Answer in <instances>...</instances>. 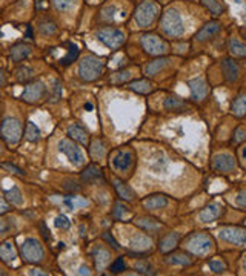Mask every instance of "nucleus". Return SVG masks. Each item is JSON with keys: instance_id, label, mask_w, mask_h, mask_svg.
<instances>
[{"instance_id": "nucleus-18", "label": "nucleus", "mask_w": 246, "mask_h": 276, "mask_svg": "<svg viewBox=\"0 0 246 276\" xmlns=\"http://www.w3.org/2000/svg\"><path fill=\"white\" fill-rule=\"evenodd\" d=\"M36 69L31 66V65H17V68L14 69L13 76L16 79L17 83H22V85H27L33 80H36Z\"/></svg>"}, {"instance_id": "nucleus-7", "label": "nucleus", "mask_w": 246, "mask_h": 276, "mask_svg": "<svg viewBox=\"0 0 246 276\" xmlns=\"http://www.w3.org/2000/svg\"><path fill=\"white\" fill-rule=\"evenodd\" d=\"M212 247H214V241L208 233H202V232L192 233L185 239V248L197 256H203L209 253Z\"/></svg>"}, {"instance_id": "nucleus-31", "label": "nucleus", "mask_w": 246, "mask_h": 276, "mask_svg": "<svg viewBox=\"0 0 246 276\" xmlns=\"http://www.w3.org/2000/svg\"><path fill=\"white\" fill-rule=\"evenodd\" d=\"M63 97V85L59 79L53 80L51 86H50V97H48V102L50 103H57L60 102Z\"/></svg>"}, {"instance_id": "nucleus-33", "label": "nucleus", "mask_w": 246, "mask_h": 276, "mask_svg": "<svg viewBox=\"0 0 246 276\" xmlns=\"http://www.w3.org/2000/svg\"><path fill=\"white\" fill-rule=\"evenodd\" d=\"M79 57V48L73 43L68 45V49H66V54L63 57H60V65L62 66H70L71 63H74Z\"/></svg>"}, {"instance_id": "nucleus-40", "label": "nucleus", "mask_w": 246, "mask_h": 276, "mask_svg": "<svg viewBox=\"0 0 246 276\" xmlns=\"http://www.w3.org/2000/svg\"><path fill=\"white\" fill-rule=\"evenodd\" d=\"M79 0H53V5L56 8V11L59 13H68L73 8H76Z\"/></svg>"}, {"instance_id": "nucleus-29", "label": "nucleus", "mask_w": 246, "mask_h": 276, "mask_svg": "<svg viewBox=\"0 0 246 276\" xmlns=\"http://www.w3.org/2000/svg\"><path fill=\"white\" fill-rule=\"evenodd\" d=\"M178 239H180V235L178 233H168L166 236H163L159 242V250L163 252V253H168L171 252L177 244H178Z\"/></svg>"}, {"instance_id": "nucleus-61", "label": "nucleus", "mask_w": 246, "mask_h": 276, "mask_svg": "<svg viewBox=\"0 0 246 276\" xmlns=\"http://www.w3.org/2000/svg\"><path fill=\"white\" fill-rule=\"evenodd\" d=\"M243 157H244V158H246V147H244V149H243Z\"/></svg>"}, {"instance_id": "nucleus-56", "label": "nucleus", "mask_w": 246, "mask_h": 276, "mask_svg": "<svg viewBox=\"0 0 246 276\" xmlns=\"http://www.w3.org/2000/svg\"><path fill=\"white\" fill-rule=\"evenodd\" d=\"M8 85V74L4 68H0V89H4Z\"/></svg>"}, {"instance_id": "nucleus-57", "label": "nucleus", "mask_w": 246, "mask_h": 276, "mask_svg": "<svg viewBox=\"0 0 246 276\" xmlns=\"http://www.w3.org/2000/svg\"><path fill=\"white\" fill-rule=\"evenodd\" d=\"M235 143H240V141H243V140H246V131L244 129H241V128H238L237 131H235Z\"/></svg>"}, {"instance_id": "nucleus-24", "label": "nucleus", "mask_w": 246, "mask_h": 276, "mask_svg": "<svg viewBox=\"0 0 246 276\" xmlns=\"http://www.w3.org/2000/svg\"><path fill=\"white\" fill-rule=\"evenodd\" d=\"M220 30H221V25H220L218 22H209V23H206V25L195 34V40H197V42H205V40L214 37Z\"/></svg>"}, {"instance_id": "nucleus-22", "label": "nucleus", "mask_w": 246, "mask_h": 276, "mask_svg": "<svg viewBox=\"0 0 246 276\" xmlns=\"http://www.w3.org/2000/svg\"><path fill=\"white\" fill-rule=\"evenodd\" d=\"M220 215H221V206L217 203H212L198 213V219L202 222H211V221H215Z\"/></svg>"}, {"instance_id": "nucleus-1", "label": "nucleus", "mask_w": 246, "mask_h": 276, "mask_svg": "<svg viewBox=\"0 0 246 276\" xmlns=\"http://www.w3.org/2000/svg\"><path fill=\"white\" fill-rule=\"evenodd\" d=\"M47 242L40 238L28 236L19 245V253L24 262L30 265H42L47 262Z\"/></svg>"}, {"instance_id": "nucleus-19", "label": "nucleus", "mask_w": 246, "mask_h": 276, "mask_svg": "<svg viewBox=\"0 0 246 276\" xmlns=\"http://www.w3.org/2000/svg\"><path fill=\"white\" fill-rule=\"evenodd\" d=\"M68 137H71L74 141H77L79 144H82V146H88L90 144V134H88V131L82 126V124H79V123H71L70 126H68Z\"/></svg>"}, {"instance_id": "nucleus-39", "label": "nucleus", "mask_w": 246, "mask_h": 276, "mask_svg": "<svg viewBox=\"0 0 246 276\" xmlns=\"http://www.w3.org/2000/svg\"><path fill=\"white\" fill-rule=\"evenodd\" d=\"M229 53L234 57H246V45L237 39H231L229 40Z\"/></svg>"}, {"instance_id": "nucleus-12", "label": "nucleus", "mask_w": 246, "mask_h": 276, "mask_svg": "<svg viewBox=\"0 0 246 276\" xmlns=\"http://www.w3.org/2000/svg\"><path fill=\"white\" fill-rule=\"evenodd\" d=\"M80 181H82V184H88V186L106 184L105 175L97 164H86L83 167V170L80 172Z\"/></svg>"}, {"instance_id": "nucleus-25", "label": "nucleus", "mask_w": 246, "mask_h": 276, "mask_svg": "<svg viewBox=\"0 0 246 276\" xmlns=\"http://www.w3.org/2000/svg\"><path fill=\"white\" fill-rule=\"evenodd\" d=\"M221 72L228 82H234L238 77V65L232 59H225L221 62Z\"/></svg>"}, {"instance_id": "nucleus-2", "label": "nucleus", "mask_w": 246, "mask_h": 276, "mask_svg": "<svg viewBox=\"0 0 246 276\" xmlns=\"http://www.w3.org/2000/svg\"><path fill=\"white\" fill-rule=\"evenodd\" d=\"M103 71H105V60L94 54H86L79 60L77 76L83 83L97 82L102 77Z\"/></svg>"}, {"instance_id": "nucleus-11", "label": "nucleus", "mask_w": 246, "mask_h": 276, "mask_svg": "<svg viewBox=\"0 0 246 276\" xmlns=\"http://www.w3.org/2000/svg\"><path fill=\"white\" fill-rule=\"evenodd\" d=\"M91 256L94 261V268L97 273H103L111 265V250L105 244H97L91 248Z\"/></svg>"}, {"instance_id": "nucleus-46", "label": "nucleus", "mask_w": 246, "mask_h": 276, "mask_svg": "<svg viewBox=\"0 0 246 276\" xmlns=\"http://www.w3.org/2000/svg\"><path fill=\"white\" fill-rule=\"evenodd\" d=\"M202 4L209 10L211 14H214V16L223 14V7H221V4L217 2V0H202Z\"/></svg>"}, {"instance_id": "nucleus-48", "label": "nucleus", "mask_w": 246, "mask_h": 276, "mask_svg": "<svg viewBox=\"0 0 246 276\" xmlns=\"http://www.w3.org/2000/svg\"><path fill=\"white\" fill-rule=\"evenodd\" d=\"M125 267H126L125 259L120 256V258H117L114 262H111V265L108 267V270H109V273H122V271L125 270Z\"/></svg>"}, {"instance_id": "nucleus-49", "label": "nucleus", "mask_w": 246, "mask_h": 276, "mask_svg": "<svg viewBox=\"0 0 246 276\" xmlns=\"http://www.w3.org/2000/svg\"><path fill=\"white\" fill-rule=\"evenodd\" d=\"M114 16H116V7L114 5H108L102 10V14L100 17L105 20V22H113L114 20Z\"/></svg>"}, {"instance_id": "nucleus-45", "label": "nucleus", "mask_w": 246, "mask_h": 276, "mask_svg": "<svg viewBox=\"0 0 246 276\" xmlns=\"http://www.w3.org/2000/svg\"><path fill=\"white\" fill-rule=\"evenodd\" d=\"M0 167L7 169L8 172H11V173L16 175V177H20V178H25V177H27V172L22 170L19 166H16V164L11 163V161H2V163H0Z\"/></svg>"}, {"instance_id": "nucleus-26", "label": "nucleus", "mask_w": 246, "mask_h": 276, "mask_svg": "<svg viewBox=\"0 0 246 276\" xmlns=\"http://www.w3.org/2000/svg\"><path fill=\"white\" fill-rule=\"evenodd\" d=\"M113 186H114L117 195H119L122 199H125V201H132V199L136 198L134 190H132L128 184H125L123 181H120L119 178H113Z\"/></svg>"}, {"instance_id": "nucleus-34", "label": "nucleus", "mask_w": 246, "mask_h": 276, "mask_svg": "<svg viewBox=\"0 0 246 276\" xmlns=\"http://www.w3.org/2000/svg\"><path fill=\"white\" fill-rule=\"evenodd\" d=\"M169 63V59H166V57H160V59H155L154 62H151V63H148V66L145 68V72H146V76H155L160 69H163L166 65Z\"/></svg>"}, {"instance_id": "nucleus-62", "label": "nucleus", "mask_w": 246, "mask_h": 276, "mask_svg": "<svg viewBox=\"0 0 246 276\" xmlns=\"http://www.w3.org/2000/svg\"><path fill=\"white\" fill-rule=\"evenodd\" d=\"M244 225H246V219H244Z\"/></svg>"}, {"instance_id": "nucleus-37", "label": "nucleus", "mask_w": 246, "mask_h": 276, "mask_svg": "<svg viewBox=\"0 0 246 276\" xmlns=\"http://www.w3.org/2000/svg\"><path fill=\"white\" fill-rule=\"evenodd\" d=\"M128 88L139 94H148L152 91V83L148 80H136V82H131Z\"/></svg>"}, {"instance_id": "nucleus-59", "label": "nucleus", "mask_w": 246, "mask_h": 276, "mask_svg": "<svg viewBox=\"0 0 246 276\" xmlns=\"http://www.w3.org/2000/svg\"><path fill=\"white\" fill-rule=\"evenodd\" d=\"M243 267H244V270H246V256H244V261H243Z\"/></svg>"}, {"instance_id": "nucleus-50", "label": "nucleus", "mask_w": 246, "mask_h": 276, "mask_svg": "<svg viewBox=\"0 0 246 276\" xmlns=\"http://www.w3.org/2000/svg\"><path fill=\"white\" fill-rule=\"evenodd\" d=\"M134 268L139 270L140 273H145V274H152V273H154L151 264H148L146 261H139V262H136V264H134Z\"/></svg>"}, {"instance_id": "nucleus-21", "label": "nucleus", "mask_w": 246, "mask_h": 276, "mask_svg": "<svg viewBox=\"0 0 246 276\" xmlns=\"http://www.w3.org/2000/svg\"><path fill=\"white\" fill-rule=\"evenodd\" d=\"M4 195H5V198L11 207H22L25 204V196H24V192L19 186H13L11 189L5 190Z\"/></svg>"}, {"instance_id": "nucleus-35", "label": "nucleus", "mask_w": 246, "mask_h": 276, "mask_svg": "<svg viewBox=\"0 0 246 276\" xmlns=\"http://www.w3.org/2000/svg\"><path fill=\"white\" fill-rule=\"evenodd\" d=\"M139 227H142L143 230H146L148 233L151 232H157L162 229V224L159 221H154V219H149V218H137L134 221Z\"/></svg>"}, {"instance_id": "nucleus-60", "label": "nucleus", "mask_w": 246, "mask_h": 276, "mask_svg": "<svg viewBox=\"0 0 246 276\" xmlns=\"http://www.w3.org/2000/svg\"><path fill=\"white\" fill-rule=\"evenodd\" d=\"M241 33H243V39H244V40H246V33H244V31H243V30H241Z\"/></svg>"}, {"instance_id": "nucleus-41", "label": "nucleus", "mask_w": 246, "mask_h": 276, "mask_svg": "<svg viewBox=\"0 0 246 276\" xmlns=\"http://www.w3.org/2000/svg\"><path fill=\"white\" fill-rule=\"evenodd\" d=\"M113 216L117 218V219H126L128 216H131V210H129V207H126L125 204L116 203V204H114V209H113Z\"/></svg>"}, {"instance_id": "nucleus-52", "label": "nucleus", "mask_w": 246, "mask_h": 276, "mask_svg": "<svg viewBox=\"0 0 246 276\" xmlns=\"http://www.w3.org/2000/svg\"><path fill=\"white\" fill-rule=\"evenodd\" d=\"M10 210H11L10 203L7 201V198H5L4 192H0V213H8Z\"/></svg>"}, {"instance_id": "nucleus-13", "label": "nucleus", "mask_w": 246, "mask_h": 276, "mask_svg": "<svg viewBox=\"0 0 246 276\" xmlns=\"http://www.w3.org/2000/svg\"><path fill=\"white\" fill-rule=\"evenodd\" d=\"M19 255V247L16 245V239L13 236L0 241V261H4L7 265H11Z\"/></svg>"}, {"instance_id": "nucleus-63", "label": "nucleus", "mask_w": 246, "mask_h": 276, "mask_svg": "<svg viewBox=\"0 0 246 276\" xmlns=\"http://www.w3.org/2000/svg\"><path fill=\"white\" fill-rule=\"evenodd\" d=\"M162 2H166V0H162Z\"/></svg>"}, {"instance_id": "nucleus-30", "label": "nucleus", "mask_w": 246, "mask_h": 276, "mask_svg": "<svg viewBox=\"0 0 246 276\" xmlns=\"http://www.w3.org/2000/svg\"><path fill=\"white\" fill-rule=\"evenodd\" d=\"M24 138L28 143H37L42 138L40 129L37 128V124H34L33 121H27L25 124V131H24Z\"/></svg>"}, {"instance_id": "nucleus-17", "label": "nucleus", "mask_w": 246, "mask_h": 276, "mask_svg": "<svg viewBox=\"0 0 246 276\" xmlns=\"http://www.w3.org/2000/svg\"><path fill=\"white\" fill-rule=\"evenodd\" d=\"M31 54H33V45L27 43V42H19V43L11 46V49H10V60L14 65H20Z\"/></svg>"}, {"instance_id": "nucleus-55", "label": "nucleus", "mask_w": 246, "mask_h": 276, "mask_svg": "<svg viewBox=\"0 0 246 276\" xmlns=\"http://www.w3.org/2000/svg\"><path fill=\"white\" fill-rule=\"evenodd\" d=\"M102 236H103V239H106V242H108V244H111L114 248H120L119 242L113 238V235H109V232H103V235H102Z\"/></svg>"}, {"instance_id": "nucleus-36", "label": "nucleus", "mask_w": 246, "mask_h": 276, "mask_svg": "<svg viewBox=\"0 0 246 276\" xmlns=\"http://www.w3.org/2000/svg\"><path fill=\"white\" fill-rule=\"evenodd\" d=\"M163 106L166 111H185V109H188L186 102H183L182 98H177V97H168L165 100Z\"/></svg>"}, {"instance_id": "nucleus-4", "label": "nucleus", "mask_w": 246, "mask_h": 276, "mask_svg": "<svg viewBox=\"0 0 246 276\" xmlns=\"http://www.w3.org/2000/svg\"><path fill=\"white\" fill-rule=\"evenodd\" d=\"M0 137L10 147H16L24 138V123L13 115L4 117L0 121Z\"/></svg>"}, {"instance_id": "nucleus-47", "label": "nucleus", "mask_w": 246, "mask_h": 276, "mask_svg": "<svg viewBox=\"0 0 246 276\" xmlns=\"http://www.w3.org/2000/svg\"><path fill=\"white\" fill-rule=\"evenodd\" d=\"M131 247H132V248H136L137 252L145 250V248H148V247H149V239H148L145 235H137V236L132 239Z\"/></svg>"}, {"instance_id": "nucleus-58", "label": "nucleus", "mask_w": 246, "mask_h": 276, "mask_svg": "<svg viewBox=\"0 0 246 276\" xmlns=\"http://www.w3.org/2000/svg\"><path fill=\"white\" fill-rule=\"evenodd\" d=\"M7 146H8V144L4 141V138H2V137H0V157H2V155L7 152Z\"/></svg>"}, {"instance_id": "nucleus-32", "label": "nucleus", "mask_w": 246, "mask_h": 276, "mask_svg": "<svg viewBox=\"0 0 246 276\" xmlns=\"http://www.w3.org/2000/svg\"><path fill=\"white\" fill-rule=\"evenodd\" d=\"M231 111L235 117H244L246 115V94L238 95L231 106Z\"/></svg>"}, {"instance_id": "nucleus-10", "label": "nucleus", "mask_w": 246, "mask_h": 276, "mask_svg": "<svg viewBox=\"0 0 246 276\" xmlns=\"http://www.w3.org/2000/svg\"><path fill=\"white\" fill-rule=\"evenodd\" d=\"M132 164H134V154L128 149H119L114 150L113 155H109V166L117 173L129 172L132 169Z\"/></svg>"}, {"instance_id": "nucleus-14", "label": "nucleus", "mask_w": 246, "mask_h": 276, "mask_svg": "<svg viewBox=\"0 0 246 276\" xmlns=\"http://www.w3.org/2000/svg\"><path fill=\"white\" fill-rule=\"evenodd\" d=\"M142 46L143 49L151 56H162L168 51V45L163 39L154 34H146L142 37Z\"/></svg>"}, {"instance_id": "nucleus-53", "label": "nucleus", "mask_w": 246, "mask_h": 276, "mask_svg": "<svg viewBox=\"0 0 246 276\" xmlns=\"http://www.w3.org/2000/svg\"><path fill=\"white\" fill-rule=\"evenodd\" d=\"M235 203H237V206H238V207L246 209V189H244V190H241V192L237 195Z\"/></svg>"}, {"instance_id": "nucleus-28", "label": "nucleus", "mask_w": 246, "mask_h": 276, "mask_svg": "<svg viewBox=\"0 0 246 276\" xmlns=\"http://www.w3.org/2000/svg\"><path fill=\"white\" fill-rule=\"evenodd\" d=\"M142 204L148 210H157V209H162L168 204V198L165 195H151V196L145 198L142 201Z\"/></svg>"}, {"instance_id": "nucleus-27", "label": "nucleus", "mask_w": 246, "mask_h": 276, "mask_svg": "<svg viewBox=\"0 0 246 276\" xmlns=\"http://www.w3.org/2000/svg\"><path fill=\"white\" fill-rule=\"evenodd\" d=\"M189 89L195 100H203L208 94V86L203 79H194L189 82Z\"/></svg>"}, {"instance_id": "nucleus-38", "label": "nucleus", "mask_w": 246, "mask_h": 276, "mask_svg": "<svg viewBox=\"0 0 246 276\" xmlns=\"http://www.w3.org/2000/svg\"><path fill=\"white\" fill-rule=\"evenodd\" d=\"M88 146H90L91 157H93L94 160H102V158L105 157L106 149H105V144H103V141H102V140H94V141H93V143H90Z\"/></svg>"}, {"instance_id": "nucleus-5", "label": "nucleus", "mask_w": 246, "mask_h": 276, "mask_svg": "<svg viewBox=\"0 0 246 276\" xmlns=\"http://www.w3.org/2000/svg\"><path fill=\"white\" fill-rule=\"evenodd\" d=\"M50 97V86L43 80H33L25 85L24 92L20 94V100L27 105H40L48 102Z\"/></svg>"}, {"instance_id": "nucleus-42", "label": "nucleus", "mask_w": 246, "mask_h": 276, "mask_svg": "<svg viewBox=\"0 0 246 276\" xmlns=\"http://www.w3.org/2000/svg\"><path fill=\"white\" fill-rule=\"evenodd\" d=\"M166 262L172 264V265H189L191 259L185 253H174V255L166 258Z\"/></svg>"}, {"instance_id": "nucleus-15", "label": "nucleus", "mask_w": 246, "mask_h": 276, "mask_svg": "<svg viewBox=\"0 0 246 276\" xmlns=\"http://www.w3.org/2000/svg\"><path fill=\"white\" fill-rule=\"evenodd\" d=\"M218 236H220L223 241H228V242H231V244L240 245V244H244V242H246V229L226 225V227H221V229H220Z\"/></svg>"}, {"instance_id": "nucleus-44", "label": "nucleus", "mask_w": 246, "mask_h": 276, "mask_svg": "<svg viewBox=\"0 0 246 276\" xmlns=\"http://www.w3.org/2000/svg\"><path fill=\"white\" fill-rule=\"evenodd\" d=\"M54 225H56L59 230H62V232H66V230H70V229H71L73 222H71V219H70L66 215L60 213V215H57V216L54 218Z\"/></svg>"}, {"instance_id": "nucleus-20", "label": "nucleus", "mask_w": 246, "mask_h": 276, "mask_svg": "<svg viewBox=\"0 0 246 276\" xmlns=\"http://www.w3.org/2000/svg\"><path fill=\"white\" fill-rule=\"evenodd\" d=\"M16 219L8 213H0V241L13 235L16 230Z\"/></svg>"}, {"instance_id": "nucleus-8", "label": "nucleus", "mask_w": 246, "mask_h": 276, "mask_svg": "<svg viewBox=\"0 0 246 276\" xmlns=\"http://www.w3.org/2000/svg\"><path fill=\"white\" fill-rule=\"evenodd\" d=\"M96 37L109 49H119L125 42L123 31L114 27H100L96 31Z\"/></svg>"}, {"instance_id": "nucleus-51", "label": "nucleus", "mask_w": 246, "mask_h": 276, "mask_svg": "<svg viewBox=\"0 0 246 276\" xmlns=\"http://www.w3.org/2000/svg\"><path fill=\"white\" fill-rule=\"evenodd\" d=\"M208 265H209V268H211L214 273H221V271H225V270H226V264H225L223 261L211 259V261L208 262Z\"/></svg>"}, {"instance_id": "nucleus-9", "label": "nucleus", "mask_w": 246, "mask_h": 276, "mask_svg": "<svg viewBox=\"0 0 246 276\" xmlns=\"http://www.w3.org/2000/svg\"><path fill=\"white\" fill-rule=\"evenodd\" d=\"M157 16H159V5L155 2H152V0H145V2H142L137 7L136 14H134L137 25L142 28L152 25V22L155 20Z\"/></svg>"}, {"instance_id": "nucleus-6", "label": "nucleus", "mask_w": 246, "mask_h": 276, "mask_svg": "<svg viewBox=\"0 0 246 276\" xmlns=\"http://www.w3.org/2000/svg\"><path fill=\"white\" fill-rule=\"evenodd\" d=\"M160 28L168 37H182L185 34L183 19L177 10H166L160 19Z\"/></svg>"}, {"instance_id": "nucleus-54", "label": "nucleus", "mask_w": 246, "mask_h": 276, "mask_svg": "<svg viewBox=\"0 0 246 276\" xmlns=\"http://www.w3.org/2000/svg\"><path fill=\"white\" fill-rule=\"evenodd\" d=\"M28 274H40V276H48V274H51V271L50 270H45V268H40V267H37V265H34L30 271H27Z\"/></svg>"}, {"instance_id": "nucleus-43", "label": "nucleus", "mask_w": 246, "mask_h": 276, "mask_svg": "<svg viewBox=\"0 0 246 276\" xmlns=\"http://www.w3.org/2000/svg\"><path fill=\"white\" fill-rule=\"evenodd\" d=\"M131 69H123V71H120V72H116V74H113L111 77H109V82L113 83V85H122V83H125V82H128L129 79H131Z\"/></svg>"}, {"instance_id": "nucleus-23", "label": "nucleus", "mask_w": 246, "mask_h": 276, "mask_svg": "<svg viewBox=\"0 0 246 276\" xmlns=\"http://www.w3.org/2000/svg\"><path fill=\"white\" fill-rule=\"evenodd\" d=\"M37 31L39 34H42L43 37H53L59 33V28L56 25V22L50 17H43L39 20L37 23Z\"/></svg>"}, {"instance_id": "nucleus-3", "label": "nucleus", "mask_w": 246, "mask_h": 276, "mask_svg": "<svg viewBox=\"0 0 246 276\" xmlns=\"http://www.w3.org/2000/svg\"><path fill=\"white\" fill-rule=\"evenodd\" d=\"M59 152L68 160V163L74 169H83L86 166V157L77 141H74L71 137H62L57 143Z\"/></svg>"}, {"instance_id": "nucleus-16", "label": "nucleus", "mask_w": 246, "mask_h": 276, "mask_svg": "<svg viewBox=\"0 0 246 276\" xmlns=\"http://www.w3.org/2000/svg\"><path fill=\"white\" fill-rule=\"evenodd\" d=\"M237 167V163L231 154H218L212 158V169L221 173H232Z\"/></svg>"}]
</instances>
